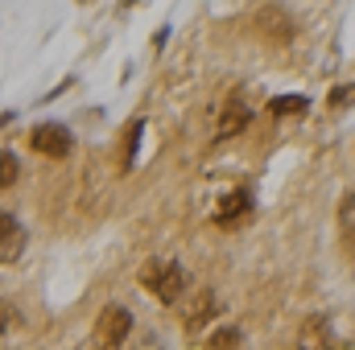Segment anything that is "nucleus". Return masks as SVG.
Masks as SVG:
<instances>
[{"label": "nucleus", "mask_w": 355, "mask_h": 350, "mask_svg": "<svg viewBox=\"0 0 355 350\" xmlns=\"http://www.w3.org/2000/svg\"><path fill=\"white\" fill-rule=\"evenodd\" d=\"M182 317H186V330H198L215 317V293L211 288H190V297L182 301Z\"/></svg>", "instance_id": "nucleus-5"}, {"label": "nucleus", "mask_w": 355, "mask_h": 350, "mask_svg": "<svg viewBox=\"0 0 355 350\" xmlns=\"http://www.w3.org/2000/svg\"><path fill=\"white\" fill-rule=\"evenodd\" d=\"M132 330V313L124 305H103L95 317V347L99 350H116Z\"/></svg>", "instance_id": "nucleus-2"}, {"label": "nucleus", "mask_w": 355, "mask_h": 350, "mask_svg": "<svg viewBox=\"0 0 355 350\" xmlns=\"http://www.w3.org/2000/svg\"><path fill=\"white\" fill-rule=\"evenodd\" d=\"M21 248H25V231L17 227L12 214H0V260L12 264L17 256H21Z\"/></svg>", "instance_id": "nucleus-8"}, {"label": "nucleus", "mask_w": 355, "mask_h": 350, "mask_svg": "<svg viewBox=\"0 0 355 350\" xmlns=\"http://www.w3.org/2000/svg\"><path fill=\"white\" fill-rule=\"evenodd\" d=\"M339 231H343L347 243H355V190H347L339 198Z\"/></svg>", "instance_id": "nucleus-9"}, {"label": "nucleus", "mask_w": 355, "mask_h": 350, "mask_svg": "<svg viewBox=\"0 0 355 350\" xmlns=\"http://www.w3.org/2000/svg\"><path fill=\"white\" fill-rule=\"evenodd\" d=\"M141 284L162 301V305H182L190 297V272L178 260H149L141 268Z\"/></svg>", "instance_id": "nucleus-1"}, {"label": "nucleus", "mask_w": 355, "mask_h": 350, "mask_svg": "<svg viewBox=\"0 0 355 350\" xmlns=\"http://www.w3.org/2000/svg\"><path fill=\"white\" fill-rule=\"evenodd\" d=\"M0 165H4V174H0V185L8 190V185H12V177H17V157L4 149V153H0Z\"/></svg>", "instance_id": "nucleus-14"}, {"label": "nucleus", "mask_w": 355, "mask_h": 350, "mask_svg": "<svg viewBox=\"0 0 355 350\" xmlns=\"http://www.w3.org/2000/svg\"><path fill=\"white\" fill-rule=\"evenodd\" d=\"M335 334L327 317H306V326L297 330V350H331Z\"/></svg>", "instance_id": "nucleus-7"}, {"label": "nucleus", "mask_w": 355, "mask_h": 350, "mask_svg": "<svg viewBox=\"0 0 355 350\" xmlns=\"http://www.w3.org/2000/svg\"><path fill=\"white\" fill-rule=\"evenodd\" d=\"M252 210V194L244 190V185H236V190H227L223 198H219V206H215V223H223V227H232L240 214H248Z\"/></svg>", "instance_id": "nucleus-6"}, {"label": "nucleus", "mask_w": 355, "mask_h": 350, "mask_svg": "<svg viewBox=\"0 0 355 350\" xmlns=\"http://www.w3.org/2000/svg\"><path fill=\"white\" fill-rule=\"evenodd\" d=\"M29 145H33L42 157H54V161H62V157H71V149H75V136H71L62 124H42V128H33Z\"/></svg>", "instance_id": "nucleus-3"}, {"label": "nucleus", "mask_w": 355, "mask_h": 350, "mask_svg": "<svg viewBox=\"0 0 355 350\" xmlns=\"http://www.w3.org/2000/svg\"><path fill=\"white\" fill-rule=\"evenodd\" d=\"M352 103H355V83L331 91V107H352Z\"/></svg>", "instance_id": "nucleus-13"}, {"label": "nucleus", "mask_w": 355, "mask_h": 350, "mask_svg": "<svg viewBox=\"0 0 355 350\" xmlns=\"http://www.w3.org/2000/svg\"><path fill=\"white\" fill-rule=\"evenodd\" d=\"M310 107V99H302V95H277L272 103H268V111L281 120V116H302Z\"/></svg>", "instance_id": "nucleus-10"}, {"label": "nucleus", "mask_w": 355, "mask_h": 350, "mask_svg": "<svg viewBox=\"0 0 355 350\" xmlns=\"http://www.w3.org/2000/svg\"><path fill=\"white\" fill-rule=\"evenodd\" d=\"M141 128H145V120H132V128H128V161L124 165H132V157H137V149H141Z\"/></svg>", "instance_id": "nucleus-12"}, {"label": "nucleus", "mask_w": 355, "mask_h": 350, "mask_svg": "<svg viewBox=\"0 0 355 350\" xmlns=\"http://www.w3.org/2000/svg\"><path fill=\"white\" fill-rule=\"evenodd\" d=\"M252 124V107L240 99V95H227V103H223V111H219V120H215V140H232L236 132H244Z\"/></svg>", "instance_id": "nucleus-4"}, {"label": "nucleus", "mask_w": 355, "mask_h": 350, "mask_svg": "<svg viewBox=\"0 0 355 350\" xmlns=\"http://www.w3.org/2000/svg\"><path fill=\"white\" fill-rule=\"evenodd\" d=\"M236 347H240V330H236V326L215 330V334H211V342H207V350H236Z\"/></svg>", "instance_id": "nucleus-11"}]
</instances>
